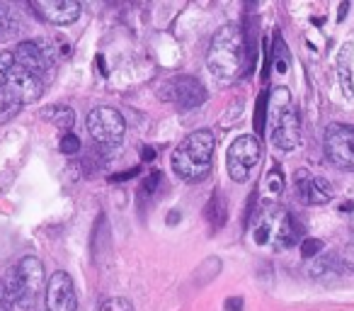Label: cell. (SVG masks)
<instances>
[{"mask_svg":"<svg viewBox=\"0 0 354 311\" xmlns=\"http://www.w3.org/2000/svg\"><path fill=\"white\" fill-rule=\"evenodd\" d=\"M97 66L102 73H107V64H104V56H97Z\"/></svg>","mask_w":354,"mask_h":311,"instance_id":"36","label":"cell"},{"mask_svg":"<svg viewBox=\"0 0 354 311\" xmlns=\"http://www.w3.org/2000/svg\"><path fill=\"white\" fill-rule=\"evenodd\" d=\"M136 173H138V168H131V170H127V173H117V175H112V183H122V180H131Z\"/></svg>","mask_w":354,"mask_h":311,"instance_id":"31","label":"cell"},{"mask_svg":"<svg viewBox=\"0 0 354 311\" xmlns=\"http://www.w3.org/2000/svg\"><path fill=\"white\" fill-rule=\"evenodd\" d=\"M226 311H243L241 296H231V299H226Z\"/></svg>","mask_w":354,"mask_h":311,"instance_id":"30","label":"cell"},{"mask_svg":"<svg viewBox=\"0 0 354 311\" xmlns=\"http://www.w3.org/2000/svg\"><path fill=\"white\" fill-rule=\"evenodd\" d=\"M97 311H133L131 301L124 299V296H109L102 304L97 306Z\"/></svg>","mask_w":354,"mask_h":311,"instance_id":"23","label":"cell"},{"mask_svg":"<svg viewBox=\"0 0 354 311\" xmlns=\"http://www.w3.org/2000/svg\"><path fill=\"white\" fill-rule=\"evenodd\" d=\"M274 241L279 248H291L296 241H299V229H296L291 214H286L284 209L279 212V219H277V229H274Z\"/></svg>","mask_w":354,"mask_h":311,"instance_id":"14","label":"cell"},{"mask_svg":"<svg viewBox=\"0 0 354 311\" xmlns=\"http://www.w3.org/2000/svg\"><path fill=\"white\" fill-rule=\"evenodd\" d=\"M207 66L218 80H238L255 66V42L236 25H226L214 35L207 51Z\"/></svg>","mask_w":354,"mask_h":311,"instance_id":"1","label":"cell"},{"mask_svg":"<svg viewBox=\"0 0 354 311\" xmlns=\"http://www.w3.org/2000/svg\"><path fill=\"white\" fill-rule=\"evenodd\" d=\"M6 282L8 296H10V306L15 311H32L37 299V292L44 285V265L39 258L27 256L3 277Z\"/></svg>","mask_w":354,"mask_h":311,"instance_id":"4","label":"cell"},{"mask_svg":"<svg viewBox=\"0 0 354 311\" xmlns=\"http://www.w3.org/2000/svg\"><path fill=\"white\" fill-rule=\"evenodd\" d=\"M320 251H323V241H318V238H304V243H301V256L304 258H315Z\"/></svg>","mask_w":354,"mask_h":311,"instance_id":"28","label":"cell"},{"mask_svg":"<svg viewBox=\"0 0 354 311\" xmlns=\"http://www.w3.org/2000/svg\"><path fill=\"white\" fill-rule=\"evenodd\" d=\"M347 12H349V3H342V6H339V12H337V22H342L344 17H347Z\"/></svg>","mask_w":354,"mask_h":311,"instance_id":"33","label":"cell"},{"mask_svg":"<svg viewBox=\"0 0 354 311\" xmlns=\"http://www.w3.org/2000/svg\"><path fill=\"white\" fill-rule=\"evenodd\" d=\"M41 117L46 122L56 124L59 129H66V132L75 124V112L71 107H66V105H49V107L41 109Z\"/></svg>","mask_w":354,"mask_h":311,"instance_id":"16","label":"cell"},{"mask_svg":"<svg viewBox=\"0 0 354 311\" xmlns=\"http://www.w3.org/2000/svg\"><path fill=\"white\" fill-rule=\"evenodd\" d=\"M207 219L209 224H212V229L216 231V229H221L223 224H226V214H228V204H226V197H223L221 193H214L212 199H209L207 204Z\"/></svg>","mask_w":354,"mask_h":311,"instance_id":"17","label":"cell"},{"mask_svg":"<svg viewBox=\"0 0 354 311\" xmlns=\"http://www.w3.org/2000/svg\"><path fill=\"white\" fill-rule=\"evenodd\" d=\"M59 148H61L64 156H75V153L80 151V139L75 136L73 132H66L64 139H61V143H59Z\"/></svg>","mask_w":354,"mask_h":311,"instance_id":"25","label":"cell"},{"mask_svg":"<svg viewBox=\"0 0 354 311\" xmlns=\"http://www.w3.org/2000/svg\"><path fill=\"white\" fill-rule=\"evenodd\" d=\"M177 222H180V212H177V209H172L170 217H167V224H170V226H175Z\"/></svg>","mask_w":354,"mask_h":311,"instance_id":"34","label":"cell"},{"mask_svg":"<svg viewBox=\"0 0 354 311\" xmlns=\"http://www.w3.org/2000/svg\"><path fill=\"white\" fill-rule=\"evenodd\" d=\"M294 185H296V197L304 204H328L333 199V185L325 178H318V175L308 173V170H296L294 175Z\"/></svg>","mask_w":354,"mask_h":311,"instance_id":"10","label":"cell"},{"mask_svg":"<svg viewBox=\"0 0 354 311\" xmlns=\"http://www.w3.org/2000/svg\"><path fill=\"white\" fill-rule=\"evenodd\" d=\"M20 109H22V103L3 85V88H0V124H6V122H10L12 117H17Z\"/></svg>","mask_w":354,"mask_h":311,"instance_id":"19","label":"cell"},{"mask_svg":"<svg viewBox=\"0 0 354 311\" xmlns=\"http://www.w3.org/2000/svg\"><path fill=\"white\" fill-rule=\"evenodd\" d=\"M349 56H352V44H344L337 54V75H339V83H342L344 93H347V98L354 100L352 75H349Z\"/></svg>","mask_w":354,"mask_h":311,"instance_id":"18","label":"cell"},{"mask_svg":"<svg viewBox=\"0 0 354 311\" xmlns=\"http://www.w3.org/2000/svg\"><path fill=\"white\" fill-rule=\"evenodd\" d=\"M262 148L257 136H238L231 143L226 156V168L233 183H245L250 178V170L260 163Z\"/></svg>","mask_w":354,"mask_h":311,"instance_id":"5","label":"cell"},{"mask_svg":"<svg viewBox=\"0 0 354 311\" xmlns=\"http://www.w3.org/2000/svg\"><path fill=\"white\" fill-rule=\"evenodd\" d=\"M270 61L274 64V69L279 71V73H286V71H289V49H286V44H284V39H281L279 32L274 35V46H272Z\"/></svg>","mask_w":354,"mask_h":311,"instance_id":"20","label":"cell"},{"mask_svg":"<svg viewBox=\"0 0 354 311\" xmlns=\"http://www.w3.org/2000/svg\"><path fill=\"white\" fill-rule=\"evenodd\" d=\"M160 178H162V173H158V170H153V173H148L146 178H143V183H141V197H151L153 193L158 190V185H160Z\"/></svg>","mask_w":354,"mask_h":311,"instance_id":"26","label":"cell"},{"mask_svg":"<svg viewBox=\"0 0 354 311\" xmlns=\"http://www.w3.org/2000/svg\"><path fill=\"white\" fill-rule=\"evenodd\" d=\"M0 311H12V306H10V296H8L6 282H3V280H0Z\"/></svg>","mask_w":354,"mask_h":311,"instance_id":"29","label":"cell"},{"mask_svg":"<svg viewBox=\"0 0 354 311\" xmlns=\"http://www.w3.org/2000/svg\"><path fill=\"white\" fill-rule=\"evenodd\" d=\"M162 100H175L180 109H194L207 100V88L192 75H180L162 85Z\"/></svg>","mask_w":354,"mask_h":311,"instance_id":"8","label":"cell"},{"mask_svg":"<svg viewBox=\"0 0 354 311\" xmlns=\"http://www.w3.org/2000/svg\"><path fill=\"white\" fill-rule=\"evenodd\" d=\"M32 12L49 25H71L80 17V6L75 0H37L32 3Z\"/></svg>","mask_w":354,"mask_h":311,"instance_id":"11","label":"cell"},{"mask_svg":"<svg viewBox=\"0 0 354 311\" xmlns=\"http://www.w3.org/2000/svg\"><path fill=\"white\" fill-rule=\"evenodd\" d=\"M78 309V296L75 285L68 272L59 270L46 282V311H75Z\"/></svg>","mask_w":354,"mask_h":311,"instance_id":"9","label":"cell"},{"mask_svg":"<svg viewBox=\"0 0 354 311\" xmlns=\"http://www.w3.org/2000/svg\"><path fill=\"white\" fill-rule=\"evenodd\" d=\"M337 267H339V263L335 256H320L318 260L310 265L308 272H310V277H325V275H335Z\"/></svg>","mask_w":354,"mask_h":311,"instance_id":"21","label":"cell"},{"mask_svg":"<svg viewBox=\"0 0 354 311\" xmlns=\"http://www.w3.org/2000/svg\"><path fill=\"white\" fill-rule=\"evenodd\" d=\"M12 56H15V66H22V69L35 75L46 73V69L51 66V61L46 59L39 42H20L17 49L12 51Z\"/></svg>","mask_w":354,"mask_h":311,"instance_id":"13","label":"cell"},{"mask_svg":"<svg viewBox=\"0 0 354 311\" xmlns=\"http://www.w3.org/2000/svg\"><path fill=\"white\" fill-rule=\"evenodd\" d=\"M267 127H270V139L274 148L291 151V148L299 146L301 117L289 88L272 90L270 105H267Z\"/></svg>","mask_w":354,"mask_h":311,"instance_id":"3","label":"cell"},{"mask_svg":"<svg viewBox=\"0 0 354 311\" xmlns=\"http://www.w3.org/2000/svg\"><path fill=\"white\" fill-rule=\"evenodd\" d=\"M141 159L146 161V163H151V161L156 159V151H153L151 146H141Z\"/></svg>","mask_w":354,"mask_h":311,"instance_id":"32","label":"cell"},{"mask_svg":"<svg viewBox=\"0 0 354 311\" xmlns=\"http://www.w3.org/2000/svg\"><path fill=\"white\" fill-rule=\"evenodd\" d=\"M214 146H216V139L209 129H199V132L185 136L170 159L177 178L185 183H199L207 178L212 173Z\"/></svg>","mask_w":354,"mask_h":311,"instance_id":"2","label":"cell"},{"mask_svg":"<svg viewBox=\"0 0 354 311\" xmlns=\"http://www.w3.org/2000/svg\"><path fill=\"white\" fill-rule=\"evenodd\" d=\"M12 66H15V56H12V51H0V88L6 85L8 73H10Z\"/></svg>","mask_w":354,"mask_h":311,"instance_id":"27","label":"cell"},{"mask_svg":"<svg viewBox=\"0 0 354 311\" xmlns=\"http://www.w3.org/2000/svg\"><path fill=\"white\" fill-rule=\"evenodd\" d=\"M325 153L330 163L354 173V127L352 124H330L325 129Z\"/></svg>","mask_w":354,"mask_h":311,"instance_id":"7","label":"cell"},{"mask_svg":"<svg viewBox=\"0 0 354 311\" xmlns=\"http://www.w3.org/2000/svg\"><path fill=\"white\" fill-rule=\"evenodd\" d=\"M265 188H267V193H270V195H281V193H284V178H281L279 168H272L270 173H267Z\"/></svg>","mask_w":354,"mask_h":311,"instance_id":"24","label":"cell"},{"mask_svg":"<svg viewBox=\"0 0 354 311\" xmlns=\"http://www.w3.org/2000/svg\"><path fill=\"white\" fill-rule=\"evenodd\" d=\"M22 30L20 15L12 6H0V39L8 42L12 37H17Z\"/></svg>","mask_w":354,"mask_h":311,"instance_id":"15","label":"cell"},{"mask_svg":"<svg viewBox=\"0 0 354 311\" xmlns=\"http://www.w3.org/2000/svg\"><path fill=\"white\" fill-rule=\"evenodd\" d=\"M267 105H270V95L262 93L257 98V107H255V132L262 134L267 127Z\"/></svg>","mask_w":354,"mask_h":311,"instance_id":"22","label":"cell"},{"mask_svg":"<svg viewBox=\"0 0 354 311\" xmlns=\"http://www.w3.org/2000/svg\"><path fill=\"white\" fill-rule=\"evenodd\" d=\"M88 132L102 146H117V143H122L127 124H124V117L119 114V109L95 107L88 114Z\"/></svg>","mask_w":354,"mask_h":311,"instance_id":"6","label":"cell"},{"mask_svg":"<svg viewBox=\"0 0 354 311\" xmlns=\"http://www.w3.org/2000/svg\"><path fill=\"white\" fill-rule=\"evenodd\" d=\"M347 265H349V267H352V270H354V246H352V248H349V251H347Z\"/></svg>","mask_w":354,"mask_h":311,"instance_id":"35","label":"cell"},{"mask_svg":"<svg viewBox=\"0 0 354 311\" xmlns=\"http://www.w3.org/2000/svg\"><path fill=\"white\" fill-rule=\"evenodd\" d=\"M6 88L10 90L22 105H30V103H37V98L41 95L44 85H41L39 75L30 73V71H25L22 66H12L10 73H8Z\"/></svg>","mask_w":354,"mask_h":311,"instance_id":"12","label":"cell"}]
</instances>
